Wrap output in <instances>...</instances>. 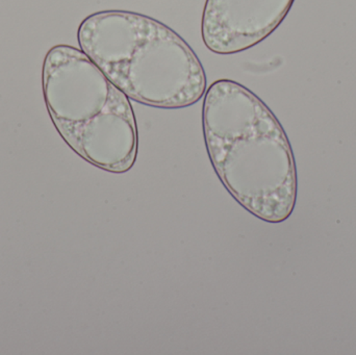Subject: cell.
I'll list each match as a JSON object with an SVG mask.
<instances>
[{
    "label": "cell",
    "mask_w": 356,
    "mask_h": 355,
    "mask_svg": "<svg viewBox=\"0 0 356 355\" xmlns=\"http://www.w3.org/2000/svg\"><path fill=\"white\" fill-rule=\"evenodd\" d=\"M81 49L129 99L164 110L200 101L207 74L193 48L161 21L131 10H108L83 19Z\"/></svg>",
    "instance_id": "cell-2"
},
{
    "label": "cell",
    "mask_w": 356,
    "mask_h": 355,
    "mask_svg": "<svg viewBox=\"0 0 356 355\" xmlns=\"http://www.w3.org/2000/svg\"><path fill=\"white\" fill-rule=\"evenodd\" d=\"M43 93L58 133L83 160L116 174L135 166L139 133L133 106L83 50L56 45L47 52Z\"/></svg>",
    "instance_id": "cell-3"
},
{
    "label": "cell",
    "mask_w": 356,
    "mask_h": 355,
    "mask_svg": "<svg viewBox=\"0 0 356 355\" xmlns=\"http://www.w3.org/2000/svg\"><path fill=\"white\" fill-rule=\"evenodd\" d=\"M205 147L226 191L253 216L282 223L297 198L294 154L269 106L232 79L213 81L204 94Z\"/></svg>",
    "instance_id": "cell-1"
},
{
    "label": "cell",
    "mask_w": 356,
    "mask_h": 355,
    "mask_svg": "<svg viewBox=\"0 0 356 355\" xmlns=\"http://www.w3.org/2000/svg\"><path fill=\"white\" fill-rule=\"evenodd\" d=\"M295 0H205L203 44L221 56L240 53L261 43L288 16Z\"/></svg>",
    "instance_id": "cell-4"
}]
</instances>
